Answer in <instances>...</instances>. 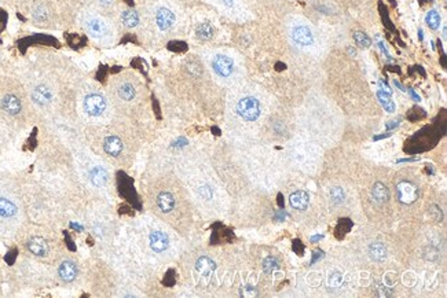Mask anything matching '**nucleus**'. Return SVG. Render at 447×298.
Returning a JSON list of instances; mask_svg holds the SVG:
<instances>
[{
	"instance_id": "obj_1",
	"label": "nucleus",
	"mask_w": 447,
	"mask_h": 298,
	"mask_svg": "<svg viewBox=\"0 0 447 298\" xmlns=\"http://www.w3.org/2000/svg\"><path fill=\"white\" fill-rule=\"evenodd\" d=\"M237 113L245 121H256L260 116V103L253 96H245L237 103Z\"/></svg>"
},
{
	"instance_id": "obj_2",
	"label": "nucleus",
	"mask_w": 447,
	"mask_h": 298,
	"mask_svg": "<svg viewBox=\"0 0 447 298\" xmlns=\"http://www.w3.org/2000/svg\"><path fill=\"white\" fill-rule=\"evenodd\" d=\"M106 105L108 103H106L104 95H101V93H88L84 98L83 108L84 112L91 117H99L106 110Z\"/></svg>"
},
{
	"instance_id": "obj_3",
	"label": "nucleus",
	"mask_w": 447,
	"mask_h": 298,
	"mask_svg": "<svg viewBox=\"0 0 447 298\" xmlns=\"http://www.w3.org/2000/svg\"><path fill=\"white\" fill-rule=\"evenodd\" d=\"M396 195H398V201L400 204L411 205L418 200L420 191H418V187L414 183L403 180V181L396 184Z\"/></svg>"
},
{
	"instance_id": "obj_4",
	"label": "nucleus",
	"mask_w": 447,
	"mask_h": 298,
	"mask_svg": "<svg viewBox=\"0 0 447 298\" xmlns=\"http://www.w3.org/2000/svg\"><path fill=\"white\" fill-rule=\"evenodd\" d=\"M212 69L219 77L227 78L234 72V62L227 55H216L212 59Z\"/></svg>"
},
{
	"instance_id": "obj_5",
	"label": "nucleus",
	"mask_w": 447,
	"mask_h": 298,
	"mask_svg": "<svg viewBox=\"0 0 447 298\" xmlns=\"http://www.w3.org/2000/svg\"><path fill=\"white\" fill-rule=\"evenodd\" d=\"M292 39L297 46L307 47L311 46L314 43V36H312L310 28L306 25H297L292 29Z\"/></svg>"
},
{
	"instance_id": "obj_6",
	"label": "nucleus",
	"mask_w": 447,
	"mask_h": 298,
	"mask_svg": "<svg viewBox=\"0 0 447 298\" xmlns=\"http://www.w3.org/2000/svg\"><path fill=\"white\" fill-rule=\"evenodd\" d=\"M78 275V268L77 265L74 264L70 260H65L59 264L58 267V276L61 278V280L65 283H72L73 280H76Z\"/></svg>"
},
{
	"instance_id": "obj_7",
	"label": "nucleus",
	"mask_w": 447,
	"mask_h": 298,
	"mask_svg": "<svg viewBox=\"0 0 447 298\" xmlns=\"http://www.w3.org/2000/svg\"><path fill=\"white\" fill-rule=\"evenodd\" d=\"M26 247L36 257H46L50 252L47 241L42 237H32L26 243Z\"/></svg>"
},
{
	"instance_id": "obj_8",
	"label": "nucleus",
	"mask_w": 447,
	"mask_h": 298,
	"mask_svg": "<svg viewBox=\"0 0 447 298\" xmlns=\"http://www.w3.org/2000/svg\"><path fill=\"white\" fill-rule=\"evenodd\" d=\"M149 245L153 252L164 253L169 247V238L165 232L153 231L149 235Z\"/></svg>"
},
{
	"instance_id": "obj_9",
	"label": "nucleus",
	"mask_w": 447,
	"mask_h": 298,
	"mask_svg": "<svg viewBox=\"0 0 447 298\" xmlns=\"http://www.w3.org/2000/svg\"><path fill=\"white\" fill-rule=\"evenodd\" d=\"M32 99L39 106H47L52 101V91L44 84L36 85L32 91Z\"/></svg>"
},
{
	"instance_id": "obj_10",
	"label": "nucleus",
	"mask_w": 447,
	"mask_h": 298,
	"mask_svg": "<svg viewBox=\"0 0 447 298\" xmlns=\"http://www.w3.org/2000/svg\"><path fill=\"white\" fill-rule=\"evenodd\" d=\"M2 109H3V112L10 114V116H18L22 110L21 99L18 98L17 95L9 93L2 99Z\"/></svg>"
},
{
	"instance_id": "obj_11",
	"label": "nucleus",
	"mask_w": 447,
	"mask_h": 298,
	"mask_svg": "<svg viewBox=\"0 0 447 298\" xmlns=\"http://www.w3.org/2000/svg\"><path fill=\"white\" fill-rule=\"evenodd\" d=\"M216 269V262L213 261L212 258L207 257V256H203L200 257L196 261V271H197L203 278L209 279L212 276V273L215 272Z\"/></svg>"
},
{
	"instance_id": "obj_12",
	"label": "nucleus",
	"mask_w": 447,
	"mask_h": 298,
	"mask_svg": "<svg viewBox=\"0 0 447 298\" xmlns=\"http://www.w3.org/2000/svg\"><path fill=\"white\" fill-rule=\"evenodd\" d=\"M156 22L157 26L160 28V31H168L175 24V16H173V13L171 10L162 7V9L157 11Z\"/></svg>"
},
{
	"instance_id": "obj_13",
	"label": "nucleus",
	"mask_w": 447,
	"mask_h": 298,
	"mask_svg": "<svg viewBox=\"0 0 447 298\" xmlns=\"http://www.w3.org/2000/svg\"><path fill=\"white\" fill-rule=\"evenodd\" d=\"M90 181L95 187H104L109 181V172L104 166H94L88 173Z\"/></svg>"
},
{
	"instance_id": "obj_14",
	"label": "nucleus",
	"mask_w": 447,
	"mask_h": 298,
	"mask_svg": "<svg viewBox=\"0 0 447 298\" xmlns=\"http://www.w3.org/2000/svg\"><path fill=\"white\" fill-rule=\"evenodd\" d=\"M123 149H124V146H123V142H121L119 136L110 135L104 140V150L106 151V154H109L110 157H119Z\"/></svg>"
},
{
	"instance_id": "obj_15",
	"label": "nucleus",
	"mask_w": 447,
	"mask_h": 298,
	"mask_svg": "<svg viewBox=\"0 0 447 298\" xmlns=\"http://www.w3.org/2000/svg\"><path fill=\"white\" fill-rule=\"evenodd\" d=\"M308 202H310V196L306 191H295L289 196V204L296 211H306L308 208Z\"/></svg>"
},
{
	"instance_id": "obj_16",
	"label": "nucleus",
	"mask_w": 447,
	"mask_h": 298,
	"mask_svg": "<svg viewBox=\"0 0 447 298\" xmlns=\"http://www.w3.org/2000/svg\"><path fill=\"white\" fill-rule=\"evenodd\" d=\"M157 206L160 208V211L162 213H169L175 208V198H173L171 192L162 191L157 195Z\"/></svg>"
},
{
	"instance_id": "obj_17",
	"label": "nucleus",
	"mask_w": 447,
	"mask_h": 298,
	"mask_svg": "<svg viewBox=\"0 0 447 298\" xmlns=\"http://www.w3.org/2000/svg\"><path fill=\"white\" fill-rule=\"evenodd\" d=\"M372 198L379 205H383L385 202H388V200H390V191L387 188V185L380 183V181L375 183L373 188H372Z\"/></svg>"
},
{
	"instance_id": "obj_18",
	"label": "nucleus",
	"mask_w": 447,
	"mask_h": 298,
	"mask_svg": "<svg viewBox=\"0 0 447 298\" xmlns=\"http://www.w3.org/2000/svg\"><path fill=\"white\" fill-rule=\"evenodd\" d=\"M87 31L94 37H104L108 33V25L101 18H93L87 22Z\"/></svg>"
},
{
	"instance_id": "obj_19",
	"label": "nucleus",
	"mask_w": 447,
	"mask_h": 298,
	"mask_svg": "<svg viewBox=\"0 0 447 298\" xmlns=\"http://www.w3.org/2000/svg\"><path fill=\"white\" fill-rule=\"evenodd\" d=\"M370 258L376 262H383L387 258V247L381 242H375L369 246Z\"/></svg>"
},
{
	"instance_id": "obj_20",
	"label": "nucleus",
	"mask_w": 447,
	"mask_h": 298,
	"mask_svg": "<svg viewBox=\"0 0 447 298\" xmlns=\"http://www.w3.org/2000/svg\"><path fill=\"white\" fill-rule=\"evenodd\" d=\"M17 215V206L13 201L7 198H0V217L10 219Z\"/></svg>"
},
{
	"instance_id": "obj_21",
	"label": "nucleus",
	"mask_w": 447,
	"mask_h": 298,
	"mask_svg": "<svg viewBox=\"0 0 447 298\" xmlns=\"http://www.w3.org/2000/svg\"><path fill=\"white\" fill-rule=\"evenodd\" d=\"M121 22L123 25L127 26V28H135L138 24H139V16L138 13L134 10H125L123 14H121Z\"/></svg>"
},
{
	"instance_id": "obj_22",
	"label": "nucleus",
	"mask_w": 447,
	"mask_h": 298,
	"mask_svg": "<svg viewBox=\"0 0 447 298\" xmlns=\"http://www.w3.org/2000/svg\"><path fill=\"white\" fill-rule=\"evenodd\" d=\"M136 95V91L135 88L132 84L130 82H124V84H121L119 87V96L123 101H127V102H130L132 99L135 98Z\"/></svg>"
},
{
	"instance_id": "obj_23",
	"label": "nucleus",
	"mask_w": 447,
	"mask_h": 298,
	"mask_svg": "<svg viewBox=\"0 0 447 298\" xmlns=\"http://www.w3.org/2000/svg\"><path fill=\"white\" fill-rule=\"evenodd\" d=\"M196 33H197V37L200 40L204 41L211 40L213 36V28L211 24H208V22H203V24H200V25L197 26Z\"/></svg>"
},
{
	"instance_id": "obj_24",
	"label": "nucleus",
	"mask_w": 447,
	"mask_h": 298,
	"mask_svg": "<svg viewBox=\"0 0 447 298\" xmlns=\"http://www.w3.org/2000/svg\"><path fill=\"white\" fill-rule=\"evenodd\" d=\"M377 98H379L380 103L383 105V108L385 109V112H388V113H394V112H395L396 106L395 103H394V101H391L390 95H387V93L379 91V92H377Z\"/></svg>"
},
{
	"instance_id": "obj_25",
	"label": "nucleus",
	"mask_w": 447,
	"mask_h": 298,
	"mask_svg": "<svg viewBox=\"0 0 447 298\" xmlns=\"http://www.w3.org/2000/svg\"><path fill=\"white\" fill-rule=\"evenodd\" d=\"M353 40L356 43V46H359L361 48H369L372 46L370 37L366 33H364V32H355L353 33Z\"/></svg>"
},
{
	"instance_id": "obj_26",
	"label": "nucleus",
	"mask_w": 447,
	"mask_h": 298,
	"mask_svg": "<svg viewBox=\"0 0 447 298\" xmlns=\"http://www.w3.org/2000/svg\"><path fill=\"white\" fill-rule=\"evenodd\" d=\"M426 25L429 26L431 29H437L439 25H440V16H439V13L436 10H431L428 14H426Z\"/></svg>"
},
{
	"instance_id": "obj_27",
	"label": "nucleus",
	"mask_w": 447,
	"mask_h": 298,
	"mask_svg": "<svg viewBox=\"0 0 447 298\" xmlns=\"http://www.w3.org/2000/svg\"><path fill=\"white\" fill-rule=\"evenodd\" d=\"M278 269V261H277L274 257H267L264 258V261H263V271H264L267 275H270L273 273L274 271Z\"/></svg>"
},
{
	"instance_id": "obj_28",
	"label": "nucleus",
	"mask_w": 447,
	"mask_h": 298,
	"mask_svg": "<svg viewBox=\"0 0 447 298\" xmlns=\"http://www.w3.org/2000/svg\"><path fill=\"white\" fill-rule=\"evenodd\" d=\"M330 198L334 205H340L344 202V191L341 187H333L330 191Z\"/></svg>"
},
{
	"instance_id": "obj_29",
	"label": "nucleus",
	"mask_w": 447,
	"mask_h": 298,
	"mask_svg": "<svg viewBox=\"0 0 447 298\" xmlns=\"http://www.w3.org/2000/svg\"><path fill=\"white\" fill-rule=\"evenodd\" d=\"M329 287L332 288H338L341 286V283H343V276H341V273L340 272H333L330 276H329Z\"/></svg>"
},
{
	"instance_id": "obj_30",
	"label": "nucleus",
	"mask_w": 447,
	"mask_h": 298,
	"mask_svg": "<svg viewBox=\"0 0 447 298\" xmlns=\"http://www.w3.org/2000/svg\"><path fill=\"white\" fill-rule=\"evenodd\" d=\"M198 194H200V196H201L203 200H211L213 195V191L209 185H203V187L198 188Z\"/></svg>"
},
{
	"instance_id": "obj_31",
	"label": "nucleus",
	"mask_w": 447,
	"mask_h": 298,
	"mask_svg": "<svg viewBox=\"0 0 447 298\" xmlns=\"http://www.w3.org/2000/svg\"><path fill=\"white\" fill-rule=\"evenodd\" d=\"M241 295L242 297H255V295H257V291L252 286H245L244 288H241Z\"/></svg>"
},
{
	"instance_id": "obj_32",
	"label": "nucleus",
	"mask_w": 447,
	"mask_h": 298,
	"mask_svg": "<svg viewBox=\"0 0 447 298\" xmlns=\"http://www.w3.org/2000/svg\"><path fill=\"white\" fill-rule=\"evenodd\" d=\"M35 18H36L37 21L43 22V21L47 20V14H46V11L43 10V9H37V10L35 11Z\"/></svg>"
},
{
	"instance_id": "obj_33",
	"label": "nucleus",
	"mask_w": 447,
	"mask_h": 298,
	"mask_svg": "<svg viewBox=\"0 0 447 298\" xmlns=\"http://www.w3.org/2000/svg\"><path fill=\"white\" fill-rule=\"evenodd\" d=\"M186 144H188L186 139H182V138H181V139H177L176 142H173L172 146H173V147H183V146H186Z\"/></svg>"
},
{
	"instance_id": "obj_34",
	"label": "nucleus",
	"mask_w": 447,
	"mask_h": 298,
	"mask_svg": "<svg viewBox=\"0 0 447 298\" xmlns=\"http://www.w3.org/2000/svg\"><path fill=\"white\" fill-rule=\"evenodd\" d=\"M314 254H315V256H314V258H312L311 264H314V262L317 261L318 258H322L323 257V253L321 252V250H319V252H315V253H314Z\"/></svg>"
},
{
	"instance_id": "obj_35",
	"label": "nucleus",
	"mask_w": 447,
	"mask_h": 298,
	"mask_svg": "<svg viewBox=\"0 0 447 298\" xmlns=\"http://www.w3.org/2000/svg\"><path fill=\"white\" fill-rule=\"evenodd\" d=\"M409 93H410L411 98L414 99V101H417V102H418V101H420V96H418V95H417V93L414 92V91H413V89H409Z\"/></svg>"
},
{
	"instance_id": "obj_36",
	"label": "nucleus",
	"mask_w": 447,
	"mask_h": 298,
	"mask_svg": "<svg viewBox=\"0 0 447 298\" xmlns=\"http://www.w3.org/2000/svg\"><path fill=\"white\" fill-rule=\"evenodd\" d=\"M395 127H398V121H391L390 124H387V128L388 129L395 128Z\"/></svg>"
},
{
	"instance_id": "obj_37",
	"label": "nucleus",
	"mask_w": 447,
	"mask_h": 298,
	"mask_svg": "<svg viewBox=\"0 0 447 298\" xmlns=\"http://www.w3.org/2000/svg\"><path fill=\"white\" fill-rule=\"evenodd\" d=\"M319 239H322V235H317V237H312L311 238V242H317Z\"/></svg>"
},
{
	"instance_id": "obj_38",
	"label": "nucleus",
	"mask_w": 447,
	"mask_h": 298,
	"mask_svg": "<svg viewBox=\"0 0 447 298\" xmlns=\"http://www.w3.org/2000/svg\"><path fill=\"white\" fill-rule=\"evenodd\" d=\"M395 85H396V87H399V88H400V89H402V91H406V89H405V88H403V87H402V85H400V84H399V82H398V81H396V80H395Z\"/></svg>"
},
{
	"instance_id": "obj_39",
	"label": "nucleus",
	"mask_w": 447,
	"mask_h": 298,
	"mask_svg": "<svg viewBox=\"0 0 447 298\" xmlns=\"http://www.w3.org/2000/svg\"><path fill=\"white\" fill-rule=\"evenodd\" d=\"M231 2H233V0H226L224 3H226V5H231Z\"/></svg>"
},
{
	"instance_id": "obj_40",
	"label": "nucleus",
	"mask_w": 447,
	"mask_h": 298,
	"mask_svg": "<svg viewBox=\"0 0 447 298\" xmlns=\"http://www.w3.org/2000/svg\"><path fill=\"white\" fill-rule=\"evenodd\" d=\"M102 3H110V0H101Z\"/></svg>"
}]
</instances>
